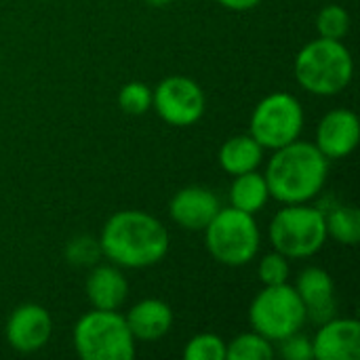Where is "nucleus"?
Here are the masks:
<instances>
[{"mask_svg": "<svg viewBox=\"0 0 360 360\" xmlns=\"http://www.w3.org/2000/svg\"><path fill=\"white\" fill-rule=\"evenodd\" d=\"M65 257L74 266H95L101 257L99 238L91 236H76L65 247Z\"/></svg>", "mask_w": 360, "mask_h": 360, "instance_id": "obj_24", "label": "nucleus"}, {"mask_svg": "<svg viewBox=\"0 0 360 360\" xmlns=\"http://www.w3.org/2000/svg\"><path fill=\"white\" fill-rule=\"evenodd\" d=\"M221 209L219 198L213 190L202 186H188L179 190L171 202H169V215L171 219L192 232H200L209 226V221L217 215Z\"/></svg>", "mask_w": 360, "mask_h": 360, "instance_id": "obj_13", "label": "nucleus"}, {"mask_svg": "<svg viewBox=\"0 0 360 360\" xmlns=\"http://www.w3.org/2000/svg\"><path fill=\"white\" fill-rule=\"evenodd\" d=\"M74 348L84 360H133L135 338L118 310H91L74 327Z\"/></svg>", "mask_w": 360, "mask_h": 360, "instance_id": "obj_4", "label": "nucleus"}, {"mask_svg": "<svg viewBox=\"0 0 360 360\" xmlns=\"http://www.w3.org/2000/svg\"><path fill=\"white\" fill-rule=\"evenodd\" d=\"M221 6L230 8V11H251L255 8L262 0H217Z\"/></svg>", "mask_w": 360, "mask_h": 360, "instance_id": "obj_27", "label": "nucleus"}, {"mask_svg": "<svg viewBox=\"0 0 360 360\" xmlns=\"http://www.w3.org/2000/svg\"><path fill=\"white\" fill-rule=\"evenodd\" d=\"M251 137L266 150H278L300 139L304 129V108L289 93L264 97L251 114Z\"/></svg>", "mask_w": 360, "mask_h": 360, "instance_id": "obj_8", "label": "nucleus"}, {"mask_svg": "<svg viewBox=\"0 0 360 360\" xmlns=\"http://www.w3.org/2000/svg\"><path fill=\"white\" fill-rule=\"evenodd\" d=\"M129 295V283L116 266H97L86 278V297L97 310H118Z\"/></svg>", "mask_w": 360, "mask_h": 360, "instance_id": "obj_16", "label": "nucleus"}, {"mask_svg": "<svg viewBox=\"0 0 360 360\" xmlns=\"http://www.w3.org/2000/svg\"><path fill=\"white\" fill-rule=\"evenodd\" d=\"M6 342L21 354H32L44 348L53 333L51 314L38 304L17 306L6 321Z\"/></svg>", "mask_w": 360, "mask_h": 360, "instance_id": "obj_10", "label": "nucleus"}, {"mask_svg": "<svg viewBox=\"0 0 360 360\" xmlns=\"http://www.w3.org/2000/svg\"><path fill=\"white\" fill-rule=\"evenodd\" d=\"M118 105L133 116L146 114L152 108V89L143 82H129L118 93Z\"/></svg>", "mask_w": 360, "mask_h": 360, "instance_id": "obj_23", "label": "nucleus"}, {"mask_svg": "<svg viewBox=\"0 0 360 360\" xmlns=\"http://www.w3.org/2000/svg\"><path fill=\"white\" fill-rule=\"evenodd\" d=\"M325 213V211H323ZM327 236L340 245L354 247L360 240V211L352 205H335L325 213Z\"/></svg>", "mask_w": 360, "mask_h": 360, "instance_id": "obj_19", "label": "nucleus"}, {"mask_svg": "<svg viewBox=\"0 0 360 360\" xmlns=\"http://www.w3.org/2000/svg\"><path fill=\"white\" fill-rule=\"evenodd\" d=\"M186 360H226V342L215 333H200L184 348Z\"/></svg>", "mask_w": 360, "mask_h": 360, "instance_id": "obj_22", "label": "nucleus"}, {"mask_svg": "<svg viewBox=\"0 0 360 360\" xmlns=\"http://www.w3.org/2000/svg\"><path fill=\"white\" fill-rule=\"evenodd\" d=\"M281 354L287 360H310L314 359L312 352V340L302 335L300 331L281 340Z\"/></svg>", "mask_w": 360, "mask_h": 360, "instance_id": "obj_26", "label": "nucleus"}, {"mask_svg": "<svg viewBox=\"0 0 360 360\" xmlns=\"http://www.w3.org/2000/svg\"><path fill=\"white\" fill-rule=\"evenodd\" d=\"M289 274H291L289 259L285 255H281L278 251L266 255L259 262V278H262V283L266 287L268 285H283V283H287Z\"/></svg>", "mask_w": 360, "mask_h": 360, "instance_id": "obj_25", "label": "nucleus"}, {"mask_svg": "<svg viewBox=\"0 0 360 360\" xmlns=\"http://www.w3.org/2000/svg\"><path fill=\"white\" fill-rule=\"evenodd\" d=\"M329 158L308 141H291L278 150L264 173L270 196L283 205H302L316 198L327 181Z\"/></svg>", "mask_w": 360, "mask_h": 360, "instance_id": "obj_2", "label": "nucleus"}, {"mask_svg": "<svg viewBox=\"0 0 360 360\" xmlns=\"http://www.w3.org/2000/svg\"><path fill=\"white\" fill-rule=\"evenodd\" d=\"M295 291L306 306V316L312 319L314 323L323 325L335 316V312H338L335 285H333V278L327 270L306 268L297 276Z\"/></svg>", "mask_w": 360, "mask_h": 360, "instance_id": "obj_14", "label": "nucleus"}, {"mask_svg": "<svg viewBox=\"0 0 360 360\" xmlns=\"http://www.w3.org/2000/svg\"><path fill=\"white\" fill-rule=\"evenodd\" d=\"M295 78L302 89L312 95H340L352 80L354 61L342 40L316 38L308 42L295 57Z\"/></svg>", "mask_w": 360, "mask_h": 360, "instance_id": "obj_3", "label": "nucleus"}, {"mask_svg": "<svg viewBox=\"0 0 360 360\" xmlns=\"http://www.w3.org/2000/svg\"><path fill=\"white\" fill-rule=\"evenodd\" d=\"M316 360H359L360 323L356 319H331L312 338Z\"/></svg>", "mask_w": 360, "mask_h": 360, "instance_id": "obj_12", "label": "nucleus"}, {"mask_svg": "<svg viewBox=\"0 0 360 360\" xmlns=\"http://www.w3.org/2000/svg\"><path fill=\"white\" fill-rule=\"evenodd\" d=\"M272 356H274L272 342L259 335L257 331L243 333L226 346L228 360H270Z\"/></svg>", "mask_w": 360, "mask_h": 360, "instance_id": "obj_20", "label": "nucleus"}, {"mask_svg": "<svg viewBox=\"0 0 360 360\" xmlns=\"http://www.w3.org/2000/svg\"><path fill=\"white\" fill-rule=\"evenodd\" d=\"M152 108L173 127L196 124L207 108L205 91L188 76H169L152 91Z\"/></svg>", "mask_w": 360, "mask_h": 360, "instance_id": "obj_9", "label": "nucleus"}, {"mask_svg": "<svg viewBox=\"0 0 360 360\" xmlns=\"http://www.w3.org/2000/svg\"><path fill=\"white\" fill-rule=\"evenodd\" d=\"M270 243L274 251L287 259H304L316 255L327 243V224L323 209L302 205H285L270 221Z\"/></svg>", "mask_w": 360, "mask_h": 360, "instance_id": "obj_5", "label": "nucleus"}, {"mask_svg": "<svg viewBox=\"0 0 360 360\" xmlns=\"http://www.w3.org/2000/svg\"><path fill=\"white\" fill-rule=\"evenodd\" d=\"M360 141L359 116L352 110L340 108L323 116L316 129V148L325 158H346Z\"/></svg>", "mask_w": 360, "mask_h": 360, "instance_id": "obj_11", "label": "nucleus"}, {"mask_svg": "<svg viewBox=\"0 0 360 360\" xmlns=\"http://www.w3.org/2000/svg\"><path fill=\"white\" fill-rule=\"evenodd\" d=\"M101 255L120 268H150L169 253V232L150 213L127 209L114 213L99 236Z\"/></svg>", "mask_w": 360, "mask_h": 360, "instance_id": "obj_1", "label": "nucleus"}, {"mask_svg": "<svg viewBox=\"0 0 360 360\" xmlns=\"http://www.w3.org/2000/svg\"><path fill=\"white\" fill-rule=\"evenodd\" d=\"M316 30L323 38L342 40L350 30V15L340 4H327L316 17Z\"/></svg>", "mask_w": 360, "mask_h": 360, "instance_id": "obj_21", "label": "nucleus"}, {"mask_svg": "<svg viewBox=\"0 0 360 360\" xmlns=\"http://www.w3.org/2000/svg\"><path fill=\"white\" fill-rule=\"evenodd\" d=\"M207 251L224 266H247L255 259L262 243L255 217L234 207L219 209L205 228Z\"/></svg>", "mask_w": 360, "mask_h": 360, "instance_id": "obj_6", "label": "nucleus"}, {"mask_svg": "<svg viewBox=\"0 0 360 360\" xmlns=\"http://www.w3.org/2000/svg\"><path fill=\"white\" fill-rule=\"evenodd\" d=\"M148 4H152V6H167L171 0H146Z\"/></svg>", "mask_w": 360, "mask_h": 360, "instance_id": "obj_28", "label": "nucleus"}, {"mask_svg": "<svg viewBox=\"0 0 360 360\" xmlns=\"http://www.w3.org/2000/svg\"><path fill=\"white\" fill-rule=\"evenodd\" d=\"M135 342H156L173 327V310L162 300H143L124 316Z\"/></svg>", "mask_w": 360, "mask_h": 360, "instance_id": "obj_15", "label": "nucleus"}, {"mask_svg": "<svg viewBox=\"0 0 360 360\" xmlns=\"http://www.w3.org/2000/svg\"><path fill=\"white\" fill-rule=\"evenodd\" d=\"M306 321V306L295 287L287 283L264 287L249 308V323L253 331L270 342H281L302 331Z\"/></svg>", "mask_w": 360, "mask_h": 360, "instance_id": "obj_7", "label": "nucleus"}, {"mask_svg": "<svg viewBox=\"0 0 360 360\" xmlns=\"http://www.w3.org/2000/svg\"><path fill=\"white\" fill-rule=\"evenodd\" d=\"M219 167L230 175H240L255 171L264 160V148L251 135H236L230 137L219 148Z\"/></svg>", "mask_w": 360, "mask_h": 360, "instance_id": "obj_17", "label": "nucleus"}, {"mask_svg": "<svg viewBox=\"0 0 360 360\" xmlns=\"http://www.w3.org/2000/svg\"><path fill=\"white\" fill-rule=\"evenodd\" d=\"M268 198H270L268 181L257 169L234 175V181L230 186V207L255 215L266 207Z\"/></svg>", "mask_w": 360, "mask_h": 360, "instance_id": "obj_18", "label": "nucleus"}]
</instances>
